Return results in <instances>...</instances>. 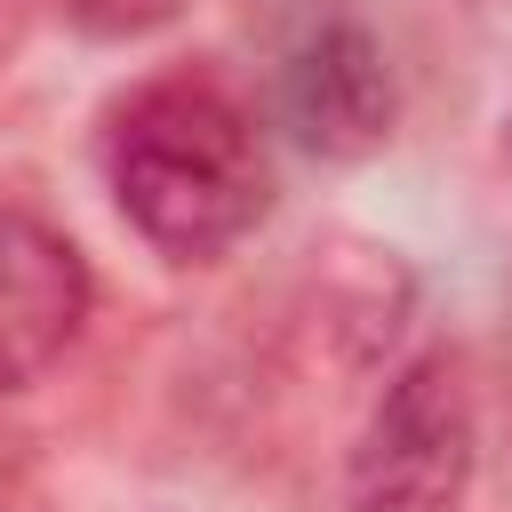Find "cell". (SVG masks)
Wrapping results in <instances>:
<instances>
[{
  "label": "cell",
  "instance_id": "cell-1",
  "mask_svg": "<svg viewBox=\"0 0 512 512\" xmlns=\"http://www.w3.org/2000/svg\"><path fill=\"white\" fill-rule=\"evenodd\" d=\"M96 168L120 224L160 264H224L272 216L256 112L200 64L120 88L96 120Z\"/></svg>",
  "mask_w": 512,
  "mask_h": 512
},
{
  "label": "cell",
  "instance_id": "cell-2",
  "mask_svg": "<svg viewBox=\"0 0 512 512\" xmlns=\"http://www.w3.org/2000/svg\"><path fill=\"white\" fill-rule=\"evenodd\" d=\"M480 464V400L456 352H416L376 392L352 456L344 512H456Z\"/></svg>",
  "mask_w": 512,
  "mask_h": 512
},
{
  "label": "cell",
  "instance_id": "cell-3",
  "mask_svg": "<svg viewBox=\"0 0 512 512\" xmlns=\"http://www.w3.org/2000/svg\"><path fill=\"white\" fill-rule=\"evenodd\" d=\"M88 312H96V272L72 248V232L24 200H0V400L64 368Z\"/></svg>",
  "mask_w": 512,
  "mask_h": 512
},
{
  "label": "cell",
  "instance_id": "cell-4",
  "mask_svg": "<svg viewBox=\"0 0 512 512\" xmlns=\"http://www.w3.org/2000/svg\"><path fill=\"white\" fill-rule=\"evenodd\" d=\"M392 112H400V88H392V64H384V48H376V32L360 16H320L288 48V64H280V120L296 128L304 152L368 160V152H384Z\"/></svg>",
  "mask_w": 512,
  "mask_h": 512
},
{
  "label": "cell",
  "instance_id": "cell-5",
  "mask_svg": "<svg viewBox=\"0 0 512 512\" xmlns=\"http://www.w3.org/2000/svg\"><path fill=\"white\" fill-rule=\"evenodd\" d=\"M80 40H112V48H128V40H152V32H168L192 0H48Z\"/></svg>",
  "mask_w": 512,
  "mask_h": 512
},
{
  "label": "cell",
  "instance_id": "cell-6",
  "mask_svg": "<svg viewBox=\"0 0 512 512\" xmlns=\"http://www.w3.org/2000/svg\"><path fill=\"white\" fill-rule=\"evenodd\" d=\"M48 0H0V72L16 64V48L32 40V16H40Z\"/></svg>",
  "mask_w": 512,
  "mask_h": 512
},
{
  "label": "cell",
  "instance_id": "cell-7",
  "mask_svg": "<svg viewBox=\"0 0 512 512\" xmlns=\"http://www.w3.org/2000/svg\"><path fill=\"white\" fill-rule=\"evenodd\" d=\"M496 152H504V168H512V104H504V128H496Z\"/></svg>",
  "mask_w": 512,
  "mask_h": 512
}]
</instances>
